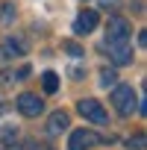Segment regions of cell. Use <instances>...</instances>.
Returning a JSON list of instances; mask_svg holds the SVG:
<instances>
[{
    "mask_svg": "<svg viewBox=\"0 0 147 150\" xmlns=\"http://www.w3.org/2000/svg\"><path fill=\"white\" fill-rule=\"evenodd\" d=\"M106 47H109V59H112L115 65H129V62H132V47H129V41H106Z\"/></svg>",
    "mask_w": 147,
    "mask_h": 150,
    "instance_id": "8992f818",
    "label": "cell"
},
{
    "mask_svg": "<svg viewBox=\"0 0 147 150\" xmlns=\"http://www.w3.org/2000/svg\"><path fill=\"white\" fill-rule=\"evenodd\" d=\"M65 50H68L71 56H83V50H80L77 44H74V41H65Z\"/></svg>",
    "mask_w": 147,
    "mask_h": 150,
    "instance_id": "7c38bea8",
    "label": "cell"
},
{
    "mask_svg": "<svg viewBox=\"0 0 147 150\" xmlns=\"http://www.w3.org/2000/svg\"><path fill=\"white\" fill-rule=\"evenodd\" d=\"M129 38V24L124 18H109V27H106V41H127Z\"/></svg>",
    "mask_w": 147,
    "mask_h": 150,
    "instance_id": "52a82bcc",
    "label": "cell"
},
{
    "mask_svg": "<svg viewBox=\"0 0 147 150\" xmlns=\"http://www.w3.org/2000/svg\"><path fill=\"white\" fill-rule=\"evenodd\" d=\"M129 144H135V150H144V135H135V138H129Z\"/></svg>",
    "mask_w": 147,
    "mask_h": 150,
    "instance_id": "4fadbf2b",
    "label": "cell"
},
{
    "mask_svg": "<svg viewBox=\"0 0 147 150\" xmlns=\"http://www.w3.org/2000/svg\"><path fill=\"white\" fill-rule=\"evenodd\" d=\"M112 106H115V112L118 115H132L135 109H138V97H135V91H132V86H115L112 88Z\"/></svg>",
    "mask_w": 147,
    "mask_h": 150,
    "instance_id": "6da1fadb",
    "label": "cell"
},
{
    "mask_svg": "<svg viewBox=\"0 0 147 150\" xmlns=\"http://www.w3.org/2000/svg\"><path fill=\"white\" fill-rule=\"evenodd\" d=\"M77 109H80V115H83L86 121H91V124H106V121H109V115H106V109L100 106V100L83 97V100L77 103Z\"/></svg>",
    "mask_w": 147,
    "mask_h": 150,
    "instance_id": "7a4b0ae2",
    "label": "cell"
},
{
    "mask_svg": "<svg viewBox=\"0 0 147 150\" xmlns=\"http://www.w3.org/2000/svg\"><path fill=\"white\" fill-rule=\"evenodd\" d=\"M118 3H121V0H103V6H106V9H118Z\"/></svg>",
    "mask_w": 147,
    "mask_h": 150,
    "instance_id": "5bb4252c",
    "label": "cell"
},
{
    "mask_svg": "<svg viewBox=\"0 0 147 150\" xmlns=\"http://www.w3.org/2000/svg\"><path fill=\"white\" fill-rule=\"evenodd\" d=\"M94 144H100V138L91 129H74L68 138V150H91Z\"/></svg>",
    "mask_w": 147,
    "mask_h": 150,
    "instance_id": "277c9868",
    "label": "cell"
},
{
    "mask_svg": "<svg viewBox=\"0 0 147 150\" xmlns=\"http://www.w3.org/2000/svg\"><path fill=\"white\" fill-rule=\"evenodd\" d=\"M68 124H71L68 112H53V115H50V121H47V135H59V132H65V129H68Z\"/></svg>",
    "mask_w": 147,
    "mask_h": 150,
    "instance_id": "ba28073f",
    "label": "cell"
},
{
    "mask_svg": "<svg viewBox=\"0 0 147 150\" xmlns=\"http://www.w3.org/2000/svg\"><path fill=\"white\" fill-rule=\"evenodd\" d=\"M12 15H15V6H12V3H3V9H0V21H6V24H9Z\"/></svg>",
    "mask_w": 147,
    "mask_h": 150,
    "instance_id": "30bf717a",
    "label": "cell"
},
{
    "mask_svg": "<svg viewBox=\"0 0 147 150\" xmlns=\"http://www.w3.org/2000/svg\"><path fill=\"white\" fill-rule=\"evenodd\" d=\"M97 24H100V15L94 9H83L74 21V35H91L97 30Z\"/></svg>",
    "mask_w": 147,
    "mask_h": 150,
    "instance_id": "3957f363",
    "label": "cell"
},
{
    "mask_svg": "<svg viewBox=\"0 0 147 150\" xmlns=\"http://www.w3.org/2000/svg\"><path fill=\"white\" fill-rule=\"evenodd\" d=\"M115 80H118L115 71H103V74H100V83H103V86H115Z\"/></svg>",
    "mask_w": 147,
    "mask_h": 150,
    "instance_id": "8fae6325",
    "label": "cell"
},
{
    "mask_svg": "<svg viewBox=\"0 0 147 150\" xmlns=\"http://www.w3.org/2000/svg\"><path fill=\"white\" fill-rule=\"evenodd\" d=\"M41 86H44V91H47V94H56V88H59V74L44 71V74H41Z\"/></svg>",
    "mask_w": 147,
    "mask_h": 150,
    "instance_id": "9c48e42d",
    "label": "cell"
},
{
    "mask_svg": "<svg viewBox=\"0 0 147 150\" xmlns=\"http://www.w3.org/2000/svg\"><path fill=\"white\" fill-rule=\"evenodd\" d=\"M18 112L21 115H27V118H38L41 112H44V100H38V94H21L18 97Z\"/></svg>",
    "mask_w": 147,
    "mask_h": 150,
    "instance_id": "5b68a950",
    "label": "cell"
}]
</instances>
